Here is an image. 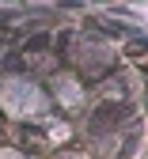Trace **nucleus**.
<instances>
[{
	"mask_svg": "<svg viewBox=\"0 0 148 159\" xmlns=\"http://www.w3.org/2000/svg\"><path fill=\"white\" fill-rule=\"evenodd\" d=\"M122 117H129V106H118V102H110V106H99L91 121H95V129H107V125L122 121Z\"/></svg>",
	"mask_w": 148,
	"mask_h": 159,
	"instance_id": "f257e3e1",
	"label": "nucleus"
},
{
	"mask_svg": "<svg viewBox=\"0 0 148 159\" xmlns=\"http://www.w3.org/2000/svg\"><path fill=\"white\" fill-rule=\"evenodd\" d=\"M46 46H50V34H34L23 49H27V53H38V49H46Z\"/></svg>",
	"mask_w": 148,
	"mask_h": 159,
	"instance_id": "f03ea898",
	"label": "nucleus"
},
{
	"mask_svg": "<svg viewBox=\"0 0 148 159\" xmlns=\"http://www.w3.org/2000/svg\"><path fill=\"white\" fill-rule=\"evenodd\" d=\"M12 38H15V30H0V46H8Z\"/></svg>",
	"mask_w": 148,
	"mask_h": 159,
	"instance_id": "7ed1b4c3",
	"label": "nucleus"
}]
</instances>
